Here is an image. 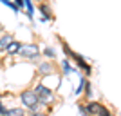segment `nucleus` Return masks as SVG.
I'll return each instance as SVG.
<instances>
[{"mask_svg":"<svg viewBox=\"0 0 121 116\" xmlns=\"http://www.w3.org/2000/svg\"><path fill=\"white\" fill-rule=\"evenodd\" d=\"M33 91L36 93V96H38L40 103H43V105H47V103H51V102L54 100V94L51 93V89H47V87L42 85V84L35 85V89H33Z\"/></svg>","mask_w":121,"mask_h":116,"instance_id":"f257e3e1","label":"nucleus"},{"mask_svg":"<svg viewBox=\"0 0 121 116\" xmlns=\"http://www.w3.org/2000/svg\"><path fill=\"white\" fill-rule=\"evenodd\" d=\"M20 100L27 109H31V111H35L36 107H38V103H40V100H38V96H36L35 91H24L20 94Z\"/></svg>","mask_w":121,"mask_h":116,"instance_id":"f03ea898","label":"nucleus"},{"mask_svg":"<svg viewBox=\"0 0 121 116\" xmlns=\"http://www.w3.org/2000/svg\"><path fill=\"white\" fill-rule=\"evenodd\" d=\"M85 111H87L89 116H112L110 111H107L105 107L101 105V103H98V102H89Z\"/></svg>","mask_w":121,"mask_h":116,"instance_id":"7ed1b4c3","label":"nucleus"},{"mask_svg":"<svg viewBox=\"0 0 121 116\" xmlns=\"http://www.w3.org/2000/svg\"><path fill=\"white\" fill-rule=\"evenodd\" d=\"M18 53H20L22 58L35 60V58H38V55H40V47H38V44H25V46L20 47Z\"/></svg>","mask_w":121,"mask_h":116,"instance_id":"20e7f679","label":"nucleus"},{"mask_svg":"<svg viewBox=\"0 0 121 116\" xmlns=\"http://www.w3.org/2000/svg\"><path fill=\"white\" fill-rule=\"evenodd\" d=\"M13 42H15V40H13V36H11V35H4L2 38H0V49H7Z\"/></svg>","mask_w":121,"mask_h":116,"instance_id":"39448f33","label":"nucleus"},{"mask_svg":"<svg viewBox=\"0 0 121 116\" xmlns=\"http://www.w3.org/2000/svg\"><path fill=\"white\" fill-rule=\"evenodd\" d=\"M38 73L40 74H49V73H52V65H51V62H45V64H42L40 67H38Z\"/></svg>","mask_w":121,"mask_h":116,"instance_id":"423d86ee","label":"nucleus"},{"mask_svg":"<svg viewBox=\"0 0 121 116\" xmlns=\"http://www.w3.org/2000/svg\"><path fill=\"white\" fill-rule=\"evenodd\" d=\"M20 47H22L20 42H13V44H11L5 51H7V55H15V53H18V51H20Z\"/></svg>","mask_w":121,"mask_h":116,"instance_id":"0eeeda50","label":"nucleus"},{"mask_svg":"<svg viewBox=\"0 0 121 116\" xmlns=\"http://www.w3.org/2000/svg\"><path fill=\"white\" fill-rule=\"evenodd\" d=\"M24 5L27 7V16L33 18V13H35V7H33V2L31 0H24Z\"/></svg>","mask_w":121,"mask_h":116,"instance_id":"6e6552de","label":"nucleus"},{"mask_svg":"<svg viewBox=\"0 0 121 116\" xmlns=\"http://www.w3.org/2000/svg\"><path fill=\"white\" fill-rule=\"evenodd\" d=\"M4 116H25V114L22 109H7V112Z\"/></svg>","mask_w":121,"mask_h":116,"instance_id":"1a4fd4ad","label":"nucleus"},{"mask_svg":"<svg viewBox=\"0 0 121 116\" xmlns=\"http://www.w3.org/2000/svg\"><path fill=\"white\" fill-rule=\"evenodd\" d=\"M40 11L43 13V15H45V20H47V18L51 16V11H49V7H47L45 4H42V5H40Z\"/></svg>","mask_w":121,"mask_h":116,"instance_id":"9d476101","label":"nucleus"},{"mask_svg":"<svg viewBox=\"0 0 121 116\" xmlns=\"http://www.w3.org/2000/svg\"><path fill=\"white\" fill-rule=\"evenodd\" d=\"M61 67H63V71H65V73H71V64H69V60H67V58H65V60H63V62H61Z\"/></svg>","mask_w":121,"mask_h":116,"instance_id":"9b49d317","label":"nucleus"},{"mask_svg":"<svg viewBox=\"0 0 121 116\" xmlns=\"http://www.w3.org/2000/svg\"><path fill=\"white\" fill-rule=\"evenodd\" d=\"M43 55L49 56V58H54V49H51V47H45V49H43Z\"/></svg>","mask_w":121,"mask_h":116,"instance_id":"f8f14e48","label":"nucleus"},{"mask_svg":"<svg viewBox=\"0 0 121 116\" xmlns=\"http://www.w3.org/2000/svg\"><path fill=\"white\" fill-rule=\"evenodd\" d=\"M5 112H7V109H5V107H4V103H2V102H0V114L4 116Z\"/></svg>","mask_w":121,"mask_h":116,"instance_id":"ddd939ff","label":"nucleus"},{"mask_svg":"<svg viewBox=\"0 0 121 116\" xmlns=\"http://www.w3.org/2000/svg\"><path fill=\"white\" fill-rule=\"evenodd\" d=\"M16 5H18V7H22V5H24V0H16Z\"/></svg>","mask_w":121,"mask_h":116,"instance_id":"4468645a","label":"nucleus"},{"mask_svg":"<svg viewBox=\"0 0 121 116\" xmlns=\"http://www.w3.org/2000/svg\"><path fill=\"white\" fill-rule=\"evenodd\" d=\"M2 2H4V4L7 5V4H9V2H11V0H2Z\"/></svg>","mask_w":121,"mask_h":116,"instance_id":"2eb2a0df","label":"nucleus"},{"mask_svg":"<svg viewBox=\"0 0 121 116\" xmlns=\"http://www.w3.org/2000/svg\"><path fill=\"white\" fill-rule=\"evenodd\" d=\"M31 116H43V114H35V112H33V114H31Z\"/></svg>","mask_w":121,"mask_h":116,"instance_id":"dca6fc26","label":"nucleus"}]
</instances>
